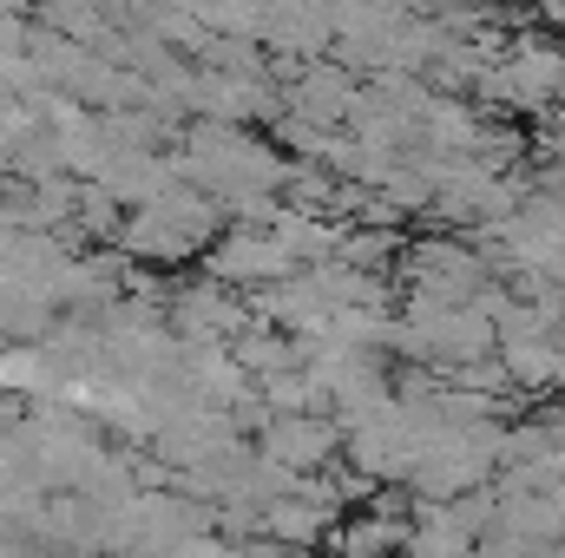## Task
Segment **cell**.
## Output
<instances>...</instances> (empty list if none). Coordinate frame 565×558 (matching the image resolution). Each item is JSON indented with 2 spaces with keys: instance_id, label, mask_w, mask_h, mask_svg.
Segmentation results:
<instances>
[{
  "instance_id": "3",
  "label": "cell",
  "mask_w": 565,
  "mask_h": 558,
  "mask_svg": "<svg viewBox=\"0 0 565 558\" xmlns=\"http://www.w3.org/2000/svg\"><path fill=\"white\" fill-rule=\"evenodd\" d=\"M204 277H217L224 289L250 296V289H270V282L296 277V257L270 237V224H264V230H257V224H237L231 237H211V250H204Z\"/></svg>"
},
{
  "instance_id": "4",
  "label": "cell",
  "mask_w": 565,
  "mask_h": 558,
  "mask_svg": "<svg viewBox=\"0 0 565 558\" xmlns=\"http://www.w3.org/2000/svg\"><path fill=\"white\" fill-rule=\"evenodd\" d=\"M164 315H171L178 342H231L250 322V302L237 289H224L217 277H191L164 289Z\"/></svg>"
},
{
  "instance_id": "9",
  "label": "cell",
  "mask_w": 565,
  "mask_h": 558,
  "mask_svg": "<svg viewBox=\"0 0 565 558\" xmlns=\"http://www.w3.org/2000/svg\"><path fill=\"white\" fill-rule=\"evenodd\" d=\"M559 106H565V66H559Z\"/></svg>"
},
{
  "instance_id": "8",
  "label": "cell",
  "mask_w": 565,
  "mask_h": 558,
  "mask_svg": "<svg viewBox=\"0 0 565 558\" xmlns=\"http://www.w3.org/2000/svg\"><path fill=\"white\" fill-rule=\"evenodd\" d=\"M224 558H289V546H277L270 533H250V539H224Z\"/></svg>"
},
{
  "instance_id": "6",
  "label": "cell",
  "mask_w": 565,
  "mask_h": 558,
  "mask_svg": "<svg viewBox=\"0 0 565 558\" xmlns=\"http://www.w3.org/2000/svg\"><path fill=\"white\" fill-rule=\"evenodd\" d=\"M335 506H322V500H302V493H282V500H270L264 506V533L277 539V546H289V552H322V539L335 533Z\"/></svg>"
},
{
  "instance_id": "2",
  "label": "cell",
  "mask_w": 565,
  "mask_h": 558,
  "mask_svg": "<svg viewBox=\"0 0 565 558\" xmlns=\"http://www.w3.org/2000/svg\"><path fill=\"white\" fill-rule=\"evenodd\" d=\"M395 282H402V296L467 302V296L487 282V257H480L467 237H454V230H440V237H415V244H402Z\"/></svg>"
},
{
  "instance_id": "1",
  "label": "cell",
  "mask_w": 565,
  "mask_h": 558,
  "mask_svg": "<svg viewBox=\"0 0 565 558\" xmlns=\"http://www.w3.org/2000/svg\"><path fill=\"white\" fill-rule=\"evenodd\" d=\"M559 66H565V46L540 40V33H520L500 60H487L473 93L493 99L500 112H553L559 106Z\"/></svg>"
},
{
  "instance_id": "10",
  "label": "cell",
  "mask_w": 565,
  "mask_h": 558,
  "mask_svg": "<svg viewBox=\"0 0 565 558\" xmlns=\"http://www.w3.org/2000/svg\"><path fill=\"white\" fill-rule=\"evenodd\" d=\"M395 558H402V552H395Z\"/></svg>"
},
{
  "instance_id": "7",
  "label": "cell",
  "mask_w": 565,
  "mask_h": 558,
  "mask_svg": "<svg viewBox=\"0 0 565 558\" xmlns=\"http://www.w3.org/2000/svg\"><path fill=\"white\" fill-rule=\"evenodd\" d=\"M513 395H565V342L540 335V342H500L493 348Z\"/></svg>"
},
{
  "instance_id": "5",
  "label": "cell",
  "mask_w": 565,
  "mask_h": 558,
  "mask_svg": "<svg viewBox=\"0 0 565 558\" xmlns=\"http://www.w3.org/2000/svg\"><path fill=\"white\" fill-rule=\"evenodd\" d=\"M250 447L264 460H277L282 473H322L342 453V420L335 415H270Z\"/></svg>"
}]
</instances>
